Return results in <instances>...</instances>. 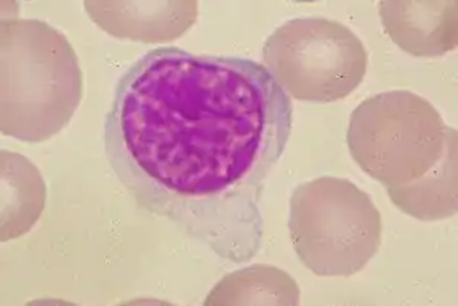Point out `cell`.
<instances>
[{
  "mask_svg": "<svg viewBox=\"0 0 458 306\" xmlns=\"http://www.w3.org/2000/svg\"><path fill=\"white\" fill-rule=\"evenodd\" d=\"M292 114L260 62L157 47L116 86L106 154L140 208L242 264L260 250L261 197Z\"/></svg>",
  "mask_w": 458,
  "mask_h": 306,
  "instance_id": "obj_1",
  "label": "cell"
},
{
  "mask_svg": "<svg viewBox=\"0 0 458 306\" xmlns=\"http://www.w3.org/2000/svg\"><path fill=\"white\" fill-rule=\"evenodd\" d=\"M0 130L42 144L71 122L83 98V73L72 45L37 19L0 21Z\"/></svg>",
  "mask_w": 458,
  "mask_h": 306,
  "instance_id": "obj_2",
  "label": "cell"
},
{
  "mask_svg": "<svg viewBox=\"0 0 458 306\" xmlns=\"http://www.w3.org/2000/svg\"><path fill=\"white\" fill-rule=\"evenodd\" d=\"M454 133L429 101L410 90H391L354 109L347 145L360 170L388 191L427 176Z\"/></svg>",
  "mask_w": 458,
  "mask_h": 306,
  "instance_id": "obj_3",
  "label": "cell"
},
{
  "mask_svg": "<svg viewBox=\"0 0 458 306\" xmlns=\"http://www.w3.org/2000/svg\"><path fill=\"white\" fill-rule=\"evenodd\" d=\"M289 232L313 275L350 277L379 252L382 219L370 195L354 183L324 176L293 191Z\"/></svg>",
  "mask_w": 458,
  "mask_h": 306,
  "instance_id": "obj_4",
  "label": "cell"
},
{
  "mask_svg": "<svg viewBox=\"0 0 458 306\" xmlns=\"http://www.w3.org/2000/svg\"><path fill=\"white\" fill-rule=\"evenodd\" d=\"M263 60L292 98L335 103L364 81L369 54L349 27L326 17H300L266 40Z\"/></svg>",
  "mask_w": 458,
  "mask_h": 306,
  "instance_id": "obj_5",
  "label": "cell"
},
{
  "mask_svg": "<svg viewBox=\"0 0 458 306\" xmlns=\"http://www.w3.org/2000/svg\"><path fill=\"white\" fill-rule=\"evenodd\" d=\"M84 10L110 36L151 45L182 37L198 21L199 4L196 0H86Z\"/></svg>",
  "mask_w": 458,
  "mask_h": 306,
  "instance_id": "obj_6",
  "label": "cell"
},
{
  "mask_svg": "<svg viewBox=\"0 0 458 306\" xmlns=\"http://www.w3.org/2000/svg\"><path fill=\"white\" fill-rule=\"evenodd\" d=\"M457 0H382L379 16L391 40L417 58L442 57L458 45Z\"/></svg>",
  "mask_w": 458,
  "mask_h": 306,
  "instance_id": "obj_7",
  "label": "cell"
},
{
  "mask_svg": "<svg viewBox=\"0 0 458 306\" xmlns=\"http://www.w3.org/2000/svg\"><path fill=\"white\" fill-rule=\"evenodd\" d=\"M2 219L0 238L4 243L27 235L47 204V183L32 161L19 153L2 150Z\"/></svg>",
  "mask_w": 458,
  "mask_h": 306,
  "instance_id": "obj_8",
  "label": "cell"
},
{
  "mask_svg": "<svg viewBox=\"0 0 458 306\" xmlns=\"http://www.w3.org/2000/svg\"><path fill=\"white\" fill-rule=\"evenodd\" d=\"M402 212L420 221H440L457 213V133L449 139L442 161L410 186L388 189Z\"/></svg>",
  "mask_w": 458,
  "mask_h": 306,
  "instance_id": "obj_9",
  "label": "cell"
},
{
  "mask_svg": "<svg viewBox=\"0 0 458 306\" xmlns=\"http://www.w3.org/2000/svg\"><path fill=\"white\" fill-rule=\"evenodd\" d=\"M300 303V288L291 275L276 267L257 264L233 271L214 286L203 305H286Z\"/></svg>",
  "mask_w": 458,
  "mask_h": 306,
  "instance_id": "obj_10",
  "label": "cell"
}]
</instances>
